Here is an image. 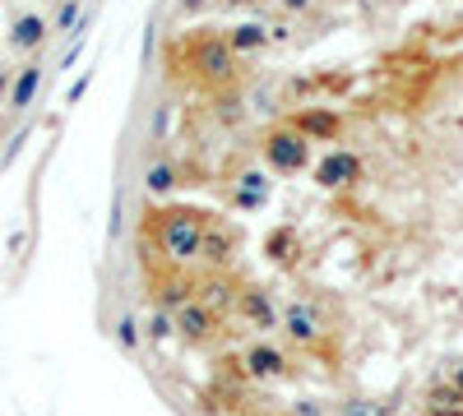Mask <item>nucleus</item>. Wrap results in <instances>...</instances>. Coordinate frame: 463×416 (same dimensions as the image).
<instances>
[{
	"label": "nucleus",
	"mask_w": 463,
	"mask_h": 416,
	"mask_svg": "<svg viewBox=\"0 0 463 416\" xmlns=\"http://www.w3.org/2000/svg\"><path fill=\"white\" fill-rule=\"evenodd\" d=\"M209 232V217L200 208H158L149 213V241L167 264H190L200 259V241Z\"/></svg>",
	"instance_id": "f257e3e1"
},
{
	"label": "nucleus",
	"mask_w": 463,
	"mask_h": 416,
	"mask_svg": "<svg viewBox=\"0 0 463 416\" xmlns=\"http://www.w3.org/2000/svg\"><path fill=\"white\" fill-rule=\"evenodd\" d=\"M185 70L195 74L200 83H209V89H227V83H236V55L227 51L223 38H209L200 33L195 42L185 47Z\"/></svg>",
	"instance_id": "f03ea898"
},
{
	"label": "nucleus",
	"mask_w": 463,
	"mask_h": 416,
	"mask_svg": "<svg viewBox=\"0 0 463 416\" xmlns=\"http://www.w3.org/2000/svg\"><path fill=\"white\" fill-rule=\"evenodd\" d=\"M279 328H283V338L292 347H302V352H315L324 338H330L324 315H320V301H311V296H292L279 310Z\"/></svg>",
	"instance_id": "7ed1b4c3"
},
{
	"label": "nucleus",
	"mask_w": 463,
	"mask_h": 416,
	"mask_svg": "<svg viewBox=\"0 0 463 416\" xmlns=\"http://www.w3.org/2000/svg\"><path fill=\"white\" fill-rule=\"evenodd\" d=\"M264 162H269V172H279V176L306 172L311 166V139L302 130H292V125H274L264 134Z\"/></svg>",
	"instance_id": "20e7f679"
},
{
	"label": "nucleus",
	"mask_w": 463,
	"mask_h": 416,
	"mask_svg": "<svg viewBox=\"0 0 463 416\" xmlns=\"http://www.w3.org/2000/svg\"><path fill=\"white\" fill-rule=\"evenodd\" d=\"M362 157L352 153V149H330V153H320V162L311 166V181L320 185V190H330V194H339V190H352L362 181Z\"/></svg>",
	"instance_id": "39448f33"
},
{
	"label": "nucleus",
	"mask_w": 463,
	"mask_h": 416,
	"mask_svg": "<svg viewBox=\"0 0 463 416\" xmlns=\"http://www.w3.org/2000/svg\"><path fill=\"white\" fill-rule=\"evenodd\" d=\"M241 375L246 379H260V384H274V379H287L292 375V361L283 347L274 343H251L241 352Z\"/></svg>",
	"instance_id": "423d86ee"
},
{
	"label": "nucleus",
	"mask_w": 463,
	"mask_h": 416,
	"mask_svg": "<svg viewBox=\"0 0 463 416\" xmlns=\"http://www.w3.org/2000/svg\"><path fill=\"white\" fill-rule=\"evenodd\" d=\"M218 328H223V315L209 310V305H204L200 296L176 310V338H181V343L204 347V343H213V338H218Z\"/></svg>",
	"instance_id": "0eeeda50"
},
{
	"label": "nucleus",
	"mask_w": 463,
	"mask_h": 416,
	"mask_svg": "<svg viewBox=\"0 0 463 416\" xmlns=\"http://www.w3.org/2000/svg\"><path fill=\"white\" fill-rule=\"evenodd\" d=\"M269 200H274V181H269L264 166H241L232 176V204L246 208V213H260Z\"/></svg>",
	"instance_id": "6e6552de"
},
{
	"label": "nucleus",
	"mask_w": 463,
	"mask_h": 416,
	"mask_svg": "<svg viewBox=\"0 0 463 416\" xmlns=\"http://www.w3.org/2000/svg\"><path fill=\"white\" fill-rule=\"evenodd\" d=\"M236 310H241V319H246V328H255V333H274L279 328V305L264 287H241Z\"/></svg>",
	"instance_id": "1a4fd4ad"
},
{
	"label": "nucleus",
	"mask_w": 463,
	"mask_h": 416,
	"mask_svg": "<svg viewBox=\"0 0 463 416\" xmlns=\"http://www.w3.org/2000/svg\"><path fill=\"white\" fill-rule=\"evenodd\" d=\"M292 130H302L311 144H315V139H320V144H334V139L343 134V121H339L334 106H302L292 116Z\"/></svg>",
	"instance_id": "9d476101"
},
{
	"label": "nucleus",
	"mask_w": 463,
	"mask_h": 416,
	"mask_svg": "<svg viewBox=\"0 0 463 416\" xmlns=\"http://www.w3.org/2000/svg\"><path fill=\"white\" fill-rule=\"evenodd\" d=\"M232 255H236V232L223 227V222H209V232H204V241H200V259H204L213 273H223V268L232 264Z\"/></svg>",
	"instance_id": "9b49d317"
},
{
	"label": "nucleus",
	"mask_w": 463,
	"mask_h": 416,
	"mask_svg": "<svg viewBox=\"0 0 463 416\" xmlns=\"http://www.w3.org/2000/svg\"><path fill=\"white\" fill-rule=\"evenodd\" d=\"M223 42H227V51L236 55H260L264 47H269V23H260V19H241V23H232L227 33H223Z\"/></svg>",
	"instance_id": "f8f14e48"
},
{
	"label": "nucleus",
	"mask_w": 463,
	"mask_h": 416,
	"mask_svg": "<svg viewBox=\"0 0 463 416\" xmlns=\"http://www.w3.org/2000/svg\"><path fill=\"white\" fill-rule=\"evenodd\" d=\"M153 301H158V310H181V305L195 301V283H190L185 273H167V277H158L153 283Z\"/></svg>",
	"instance_id": "ddd939ff"
},
{
	"label": "nucleus",
	"mask_w": 463,
	"mask_h": 416,
	"mask_svg": "<svg viewBox=\"0 0 463 416\" xmlns=\"http://www.w3.org/2000/svg\"><path fill=\"white\" fill-rule=\"evenodd\" d=\"M195 296L209 305V310H218L223 315L227 305H236V296H241V287L232 283V277H223V273H213V277H204V283L195 287Z\"/></svg>",
	"instance_id": "4468645a"
},
{
	"label": "nucleus",
	"mask_w": 463,
	"mask_h": 416,
	"mask_svg": "<svg viewBox=\"0 0 463 416\" xmlns=\"http://www.w3.org/2000/svg\"><path fill=\"white\" fill-rule=\"evenodd\" d=\"M264 255L274 259L279 268H292L296 259H302V241H296V227H274V232H269Z\"/></svg>",
	"instance_id": "2eb2a0df"
},
{
	"label": "nucleus",
	"mask_w": 463,
	"mask_h": 416,
	"mask_svg": "<svg viewBox=\"0 0 463 416\" xmlns=\"http://www.w3.org/2000/svg\"><path fill=\"white\" fill-rule=\"evenodd\" d=\"M426 416H463V394L454 384H431L426 388Z\"/></svg>",
	"instance_id": "dca6fc26"
},
{
	"label": "nucleus",
	"mask_w": 463,
	"mask_h": 416,
	"mask_svg": "<svg viewBox=\"0 0 463 416\" xmlns=\"http://www.w3.org/2000/svg\"><path fill=\"white\" fill-rule=\"evenodd\" d=\"M38 89H42V65H23V70H19V79L10 83V106H14V111L33 106Z\"/></svg>",
	"instance_id": "f3484780"
},
{
	"label": "nucleus",
	"mask_w": 463,
	"mask_h": 416,
	"mask_svg": "<svg viewBox=\"0 0 463 416\" xmlns=\"http://www.w3.org/2000/svg\"><path fill=\"white\" fill-rule=\"evenodd\" d=\"M42 38H47V19H42V14H23V19H14V28H10V42L23 47V51L38 47Z\"/></svg>",
	"instance_id": "a211bd4d"
},
{
	"label": "nucleus",
	"mask_w": 463,
	"mask_h": 416,
	"mask_svg": "<svg viewBox=\"0 0 463 416\" xmlns=\"http://www.w3.org/2000/svg\"><path fill=\"white\" fill-rule=\"evenodd\" d=\"M144 185H149V194H172V190L181 185V166H176V162H158V166H149Z\"/></svg>",
	"instance_id": "6ab92c4d"
},
{
	"label": "nucleus",
	"mask_w": 463,
	"mask_h": 416,
	"mask_svg": "<svg viewBox=\"0 0 463 416\" xmlns=\"http://www.w3.org/2000/svg\"><path fill=\"white\" fill-rule=\"evenodd\" d=\"M144 328H149L153 343H172V338H176V315H172V310H153Z\"/></svg>",
	"instance_id": "aec40b11"
},
{
	"label": "nucleus",
	"mask_w": 463,
	"mask_h": 416,
	"mask_svg": "<svg viewBox=\"0 0 463 416\" xmlns=\"http://www.w3.org/2000/svg\"><path fill=\"white\" fill-rule=\"evenodd\" d=\"M287 416H330V407L306 394V398H292V403H287Z\"/></svg>",
	"instance_id": "412c9836"
},
{
	"label": "nucleus",
	"mask_w": 463,
	"mask_h": 416,
	"mask_svg": "<svg viewBox=\"0 0 463 416\" xmlns=\"http://www.w3.org/2000/svg\"><path fill=\"white\" fill-rule=\"evenodd\" d=\"M343 416H390L380 403H371V398H347L343 403Z\"/></svg>",
	"instance_id": "4be33fe9"
},
{
	"label": "nucleus",
	"mask_w": 463,
	"mask_h": 416,
	"mask_svg": "<svg viewBox=\"0 0 463 416\" xmlns=\"http://www.w3.org/2000/svg\"><path fill=\"white\" fill-rule=\"evenodd\" d=\"M79 10H84V0H65V5H61V14H56V28H61V33L79 28Z\"/></svg>",
	"instance_id": "5701e85b"
},
{
	"label": "nucleus",
	"mask_w": 463,
	"mask_h": 416,
	"mask_svg": "<svg viewBox=\"0 0 463 416\" xmlns=\"http://www.w3.org/2000/svg\"><path fill=\"white\" fill-rule=\"evenodd\" d=\"M116 328H121V347H140L144 343V324L140 319H121Z\"/></svg>",
	"instance_id": "b1692460"
},
{
	"label": "nucleus",
	"mask_w": 463,
	"mask_h": 416,
	"mask_svg": "<svg viewBox=\"0 0 463 416\" xmlns=\"http://www.w3.org/2000/svg\"><path fill=\"white\" fill-rule=\"evenodd\" d=\"M279 10L283 14H306V10H315V0H279Z\"/></svg>",
	"instance_id": "393cba45"
},
{
	"label": "nucleus",
	"mask_w": 463,
	"mask_h": 416,
	"mask_svg": "<svg viewBox=\"0 0 463 416\" xmlns=\"http://www.w3.org/2000/svg\"><path fill=\"white\" fill-rule=\"evenodd\" d=\"M269 42H287V23H269Z\"/></svg>",
	"instance_id": "a878e982"
},
{
	"label": "nucleus",
	"mask_w": 463,
	"mask_h": 416,
	"mask_svg": "<svg viewBox=\"0 0 463 416\" xmlns=\"http://www.w3.org/2000/svg\"><path fill=\"white\" fill-rule=\"evenodd\" d=\"M450 384L459 388V394H463V356H459V366H454V375H450Z\"/></svg>",
	"instance_id": "bb28decb"
},
{
	"label": "nucleus",
	"mask_w": 463,
	"mask_h": 416,
	"mask_svg": "<svg viewBox=\"0 0 463 416\" xmlns=\"http://www.w3.org/2000/svg\"><path fill=\"white\" fill-rule=\"evenodd\" d=\"M0 93H10V70H0Z\"/></svg>",
	"instance_id": "cd10ccee"
},
{
	"label": "nucleus",
	"mask_w": 463,
	"mask_h": 416,
	"mask_svg": "<svg viewBox=\"0 0 463 416\" xmlns=\"http://www.w3.org/2000/svg\"><path fill=\"white\" fill-rule=\"evenodd\" d=\"M181 5H185V10H200V5H204V0H181Z\"/></svg>",
	"instance_id": "c85d7f7f"
},
{
	"label": "nucleus",
	"mask_w": 463,
	"mask_h": 416,
	"mask_svg": "<svg viewBox=\"0 0 463 416\" xmlns=\"http://www.w3.org/2000/svg\"><path fill=\"white\" fill-rule=\"evenodd\" d=\"M227 5H260V0H227Z\"/></svg>",
	"instance_id": "c756f323"
}]
</instances>
